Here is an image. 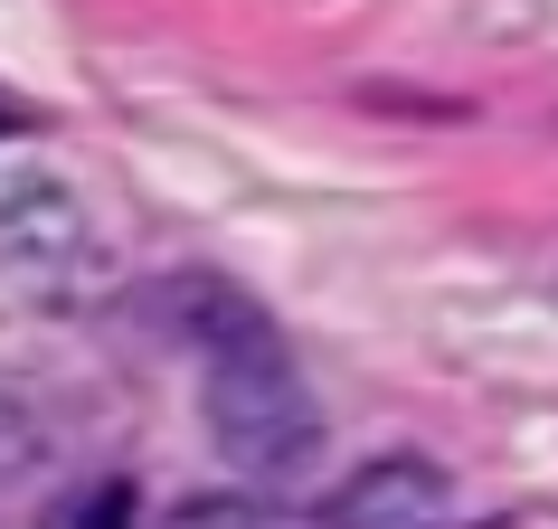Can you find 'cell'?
<instances>
[{"mask_svg": "<svg viewBox=\"0 0 558 529\" xmlns=\"http://www.w3.org/2000/svg\"><path fill=\"white\" fill-rule=\"evenodd\" d=\"M208 435L246 482H303L323 464V407L303 387L294 350L275 341V322H236L228 341H208V379H199Z\"/></svg>", "mask_w": 558, "mask_h": 529, "instance_id": "obj_1", "label": "cell"}, {"mask_svg": "<svg viewBox=\"0 0 558 529\" xmlns=\"http://www.w3.org/2000/svg\"><path fill=\"white\" fill-rule=\"evenodd\" d=\"M0 274H20L29 294H76L105 274V236L95 208L48 171H10L0 180Z\"/></svg>", "mask_w": 558, "mask_h": 529, "instance_id": "obj_2", "label": "cell"}, {"mask_svg": "<svg viewBox=\"0 0 558 529\" xmlns=\"http://www.w3.org/2000/svg\"><path fill=\"white\" fill-rule=\"evenodd\" d=\"M445 510H454V482L426 454H379L369 472L341 482L331 529H445Z\"/></svg>", "mask_w": 558, "mask_h": 529, "instance_id": "obj_3", "label": "cell"}, {"mask_svg": "<svg viewBox=\"0 0 558 529\" xmlns=\"http://www.w3.org/2000/svg\"><path fill=\"white\" fill-rule=\"evenodd\" d=\"M161 529H294V520L256 492H199V501H180V510H161Z\"/></svg>", "mask_w": 558, "mask_h": 529, "instance_id": "obj_4", "label": "cell"}, {"mask_svg": "<svg viewBox=\"0 0 558 529\" xmlns=\"http://www.w3.org/2000/svg\"><path fill=\"white\" fill-rule=\"evenodd\" d=\"M20 464H38V416L20 387H0V472H20Z\"/></svg>", "mask_w": 558, "mask_h": 529, "instance_id": "obj_5", "label": "cell"}, {"mask_svg": "<svg viewBox=\"0 0 558 529\" xmlns=\"http://www.w3.org/2000/svg\"><path fill=\"white\" fill-rule=\"evenodd\" d=\"M58 529H123V492L105 482L95 501H66V510H58Z\"/></svg>", "mask_w": 558, "mask_h": 529, "instance_id": "obj_6", "label": "cell"}]
</instances>
